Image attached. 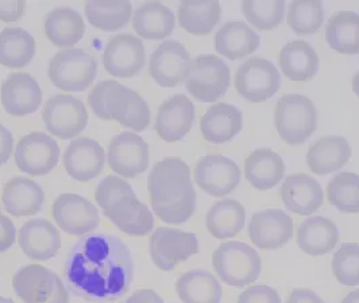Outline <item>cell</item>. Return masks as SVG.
Returning a JSON list of instances; mask_svg holds the SVG:
<instances>
[{"mask_svg":"<svg viewBox=\"0 0 359 303\" xmlns=\"http://www.w3.org/2000/svg\"><path fill=\"white\" fill-rule=\"evenodd\" d=\"M134 269L133 253L118 236L92 233L72 246L64 275L74 297L88 302H111L130 290Z\"/></svg>","mask_w":359,"mask_h":303,"instance_id":"obj_1","label":"cell"},{"mask_svg":"<svg viewBox=\"0 0 359 303\" xmlns=\"http://www.w3.org/2000/svg\"><path fill=\"white\" fill-rule=\"evenodd\" d=\"M147 189L153 212L166 224H184L196 211L198 195L191 169L179 157H168L153 166Z\"/></svg>","mask_w":359,"mask_h":303,"instance_id":"obj_2","label":"cell"},{"mask_svg":"<svg viewBox=\"0 0 359 303\" xmlns=\"http://www.w3.org/2000/svg\"><path fill=\"white\" fill-rule=\"evenodd\" d=\"M97 205L108 220L128 236H146L154 230V216L131 185L116 176L102 179L95 190Z\"/></svg>","mask_w":359,"mask_h":303,"instance_id":"obj_3","label":"cell"},{"mask_svg":"<svg viewBox=\"0 0 359 303\" xmlns=\"http://www.w3.org/2000/svg\"><path fill=\"white\" fill-rule=\"evenodd\" d=\"M88 104L99 119L118 122L128 129L142 132L150 125L151 113L147 101L115 80L97 83L88 94Z\"/></svg>","mask_w":359,"mask_h":303,"instance_id":"obj_4","label":"cell"},{"mask_svg":"<svg viewBox=\"0 0 359 303\" xmlns=\"http://www.w3.org/2000/svg\"><path fill=\"white\" fill-rule=\"evenodd\" d=\"M274 123L280 138L290 146L306 143L318 128V111L311 99L290 93L278 99Z\"/></svg>","mask_w":359,"mask_h":303,"instance_id":"obj_5","label":"cell"},{"mask_svg":"<svg viewBox=\"0 0 359 303\" xmlns=\"http://www.w3.org/2000/svg\"><path fill=\"white\" fill-rule=\"evenodd\" d=\"M212 266L222 282L243 287L255 282L262 271V260L257 250L242 241H226L212 253Z\"/></svg>","mask_w":359,"mask_h":303,"instance_id":"obj_6","label":"cell"},{"mask_svg":"<svg viewBox=\"0 0 359 303\" xmlns=\"http://www.w3.org/2000/svg\"><path fill=\"white\" fill-rule=\"evenodd\" d=\"M185 88L200 103H215L231 84L229 65L212 54L198 55L185 74Z\"/></svg>","mask_w":359,"mask_h":303,"instance_id":"obj_7","label":"cell"},{"mask_svg":"<svg viewBox=\"0 0 359 303\" xmlns=\"http://www.w3.org/2000/svg\"><path fill=\"white\" fill-rule=\"evenodd\" d=\"M49 80L64 92H84L93 84L97 61L81 49H64L53 55L49 64Z\"/></svg>","mask_w":359,"mask_h":303,"instance_id":"obj_8","label":"cell"},{"mask_svg":"<svg viewBox=\"0 0 359 303\" xmlns=\"http://www.w3.org/2000/svg\"><path fill=\"white\" fill-rule=\"evenodd\" d=\"M13 288L23 303H69L62 279L39 265L19 268L13 276Z\"/></svg>","mask_w":359,"mask_h":303,"instance_id":"obj_9","label":"cell"},{"mask_svg":"<svg viewBox=\"0 0 359 303\" xmlns=\"http://www.w3.org/2000/svg\"><path fill=\"white\" fill-rule=\"evenodd\" d=\"M280 88L281 76L269 59L252 57L245 61L235 73V90L248 101H266Z\"/></svg>","mask_w":359,"mask_h":303,"instance_id":"obj_10","label":"cell"},{"mask_svg":"<svg viewBox=\"0 0 359 303\" xmlns=\"http://www.w3.org/2000/svg\"><path fill=\"white\" fill-rule=\"evenodd\" d=\"M200 252L196 233L176 228H157L149 240V253L153 263L161 271H173L177 265L187 262Z\"/></svg>","mask_w":359,"mask_h":303,"instance_id":"obj_11","label":"cell"},{"mask_svg":"<svg viewBox=\"0 0 359 303\" xmlns=\"http://www.w3.org/2000/svg\"><path fill=\"white\" fill-rule=\"evenodd\" d=\"M42 120L53 136L69 141L88 125V111L80 99L69 94H54L45 103Z\"/></svg>","mask_w":359,"mask_h":303,"instance_id":"obj_12","label":"cell"},{"mask_svg":"<svg viewBox=\"0 0 359 303\" xmlns=\"http://www.w3.org/2000/svg\"><path fill=\"white\" fill-rule=\"evenodd\" d=\"M14 158L22 173L42 177L52 173L58 164L60 147L52 136L43 132H32L19 141Z\"/></svg>","mask_w":359,"mask_h":303,"instance_id":"obj_13","label":"cell"},{"mask_svg":"<svg viewBox=\"0 0 359 303\" xmlns=\"http://www.w3.org/2000/svg\"><path fill=\"white\" fill-rule=\"evenodd\" d=\"M52 216L58 228L72 236H86L100 224L97 208L86 197L71 193L54 199Z\"/></svg>","mask_w":359,"mask_h":303,"instance_id":"obj_14","label":"cell"},{"mask_svg":"<svg viewBox=\"0 0 359 303\" xmlns=\"http://www.w3.org/2000/svg\"><path fill=\"white\" fill-rule=\"evenodd\" d=\"M241 167L224 155L208 154L196 162L195 182L208 196H229L241 183Z\"/></svg>","mask_w":359,"mask_h":303,"instance_id":"obj_15","label":"cell"},{"mask_svg":"<svg viewBox=\"0 0 359 303\" xmlns=\"http://www.w3.org/2000/svg\"><path fill=\"white\" fill-rule=\"evenodd\" d=\"M107 161L118 176L135 178L149 169V146L138 134H118L109 142Z\"/></svg>","mask_w":359,"mask_h":303,"instance_id":"obj_16","label":"cell"},{"mask_svg":"<svg viewBox=\"0 0 359 303\" xmlns=\"http://www.w3.org/2000/svg\"><path fill=\"white\" fill-rule=\"evenodd\" d=\"M146 52L140 36L118 34L112 36L104 48L103 65L118 78H133L144 69Z\"/></svg>","mask_w":359,"mask_h":303,"instance_id":"obj_17","label":"cell"},{"mask_svg":"<svg viewBox=\"0 0 359 303\" xmlns=\"http://www.w3.org/2000/svg\"><path fill=\"white\" fill-rule=\"evenodd\" d=\"M293 218L281 209H265L252 214L249 236L259 250H280L293 239Z\"/></svg>","mask_w":359,"mask_h":303,"instance_id":"obj_18","label":"cell"},{"mask_svg":"<svg viewBox=\"0 0 359 303\" xmlns=\"http://www.w3.org/2000/svg\"><path fill=\"white\" fill-rule=\"evenodd\" d=\"M191 54L177 41H165L150 57L149 73L162 88H175L185 80Z\"/></svg>","mask_w":359,"mask_h":303,"instance_id":"obj_19","label":"cell"},{"mask_svg":"<svg viewBox=\"0 0 359 303\" xmlns=\"http://www.w3.org/2000/svg\"><path fill=\"white\" fill-rule=\"evenodd\" d=\"M195 118L196 108L192 100L185 94H175L158 108L154 128L163 142H179L192 129Z\"/></svg>","mask_w":359,"mask_h":303,"instance_id":"obj_20","label":"cell"},{"mask_svg":"<svg viewBox=\"0 0 359 303\" xmlns=\"http://www.w3.org/2000/svg\"><path fill=\"white\" fill-rule=\"evenodd\" d=\"M1 104L13 116H26L38 111L42 103V90L29 73H14L1 84Z\"/></svg>","mask_w":359,"mask_h":303,"instance_id":"obj_21","label":"cell"},{"mask_svg":"<svg viewBox=\"0 0 359 303\" xmlns=\"http://www.w3.org/2000/svg\"><path fill=\"white\" fill-rule=\"evenodd\" d=\"M106 163L103 147L90 139L80 138L69 143L64 153V167L69 177L79 182H88L102 174Z\"/></svg>","mask_w":359,"mask_h":303,"instance_id":"obj_22","label":"cell"},{"mask_svg":"<svg viewBox=\"0 0 359 303\" xmlns=\"http://www.w3.org/2000/svg\"><path fill=\"white\" fill-rule=\"evenodd\" d=\"M19 247L32 260L46 262L53 259L61 248V234L49 220L32 218L19 232Z\"/></svg>","mask_w":359,"mask_h":303,"instance_id":"obj_23","label":"cell"},{"mask_svg":"<svg viewBox=\"0 0 359 303\" xmlns=\"http://www.w3.org/2000/svg\"><path fill=\"white\" fill-rule=\"evenodd\" d=\"M281 199L287 211L300 216H311L323 206L324 195L320 183L306 174L287 176L281 185Z\"/></svg>","mask_w":359,"mask_h":303,"instance_id":"obj_24","label":"cell"},{"mask_svg":"<svg viewBox=\"0 0 359 303\" xmlns=\"http://www.w3.org/2000/svg\"><path fill=\"white\" fill-rule=\"evenodd\" d=\"M1 202L6 212L13 217H32L42 212L45 192L36 181L15 177L6 183Z\"/></svg>","mask_w":359,"mask_h":303,"instance_id":"obj_25","label":"cell"},{"mask_svg":"<svg viewBox=\"0 0 359 303\" xmlns=\"http://www.w3.org/2000/svg\"><path fill=\"white\" fill-rule=\"evenodd\" d=\"M353 150L348 141L339 135L324 136L312 144L306 153V163L312 173L327 176L348 163Z\"/></svg>","mask_w":359,"mask_h":303,"instance_id":"obj_26","label":"cell"},{"mask_svg":"<svg viewBox=\"0 0 359 303\" xmlns=\"http://www.w3.org/2000/svg\"><path fill=\"white\" fill-rule=\"evenodd\" d=\"M243 127V115L241 109L227 104L217 103L204 113L200 120V129L207 142L223 144L233 139Z\"/></svg>","mask_w":359,"mask_h":303,"instance_id":"obj_27","label":"cell"},{"mask_svg":"<svg viewBox=\"0 0 359 303\" xmlns=\"http://www.w3.org/2000/svg\"><path fill=\"white\" fill-rule=\"evenodd\" d=\"M299 248L311 256L327 255L339 243V228L323 216L306 218L297 230Z\"/></svg>","mask_w":359,"mask_h":303,"instance_id":"obj_28","label":"cell"},{"mask_svg":"<svg viewBox=\"0 0 359 303\" xmlns=\"http://www.w3.org/2000/svg\"><path fill=\"white\" fill-rule=\"evenodd\" d=\"M287 166L271 148H258L245 161V177L257 190H269L285 177Z\"/></svg>","mask_w":359,"mask_h":303,"instance_id":"obj_29","label":"cell"},{"mask_svg":"<svg viewBox=\"0 0 359 303\" xmlns=\"http://www.w3.org/2000/svg\"><path fill=\"white\" fill-rule=\"evenodd\" d=\"M278 61L290 81H309L319 71V55L311 43L302 39L287 42L280 52Z\"/></svg>","mask_w":359,"mask_h":303,"instance_id":"obj_30","label":"cell"},{"mask_svg":"<svg viewBox=\"0 0 359 303\" xmlns=\"http://www.w3.org/2000/svg\"><path fill=\"white\" fill-rule=\"evenodd\" d=\"M133 27L144 39H165L173 33L176 17L169 7L160 1H147L135 10Z\"/></svg>","mask_w":359,"mask_h":303,"instance_id":"obj_31","label":"cell"},{"mask_svg":"<svg viewBox=\"0 0 359 303\" xmlns=\"http://www.w3.org/2000/svg\"><path fill=\"white\" fill-rule=\"evenodd\" d=\"M45 34L57 48H71L86 34L83 17L71 7H58L45 18Z\"/></svg>","mask_w":359,"mask_h":303,"instance_id":"obj_32","label":"cell"},{"mask_svg":"<svg viewBox=\"0 0 359 303\" xmlns=\"http://www.w3.org/2000/svg\"><path fill=\"white\" fill-rule=\"evenodd\" d=\"M259 43L261 36L246 23L238 20L226 23L215 36L216 52L231 61L254 53L259 48Z\"/></svg>","mask_w":359,"mask_h":303,"instance_id":"obj_33","label":"cell"},{"mask_svg":"<svg viewBox=\"0 0 359 303\" xmlns=\"http://www.w3.org/2000/svg\"><path fill=\"white\" fill-rule=\"evenodd\" d=\"M176 293L182 303H222L223 298L219 281L205 269L182 274L176 282Z\"/></svg>","mask_w":359,"mask_h":303,"instance_id":"obj_34","label":"cell"},{"mask_svg":"<svg viewBox=\"0 0 359 303\" xmlns=\"http://www.w3.org/2000/svg\"><path fill=\"white\" fill-rule=\"evenodd\" d=\"M36 39L20 27H6L0 33V65L8 69L27 66L36 55Z\"/></svg>","mask_w":359,"mask_h":303,"instance_id":"obj_35","label":"cell"},{"mask_svg":"<svg viewBox=\"0 0 359 303\" xmlns=\"http://www.w3.org/2000/svg\"><path fill=\"white\" fill-rule=\"evenodd\" d=\"M246 209L236 199L215 202L205 217V227L215 239H233L245 228Z\"/></svg>","mask_w":359,"mask_h":303,"instance_id":"obj_36","label":"cell"},{"mask_svg":"<svg viewBox=\"0 0 359 303\" xmlns=\"http://www.w3.org/2000/svg\"><path fill=\"white\" fill-rule=\"evenodd\" d=\"M180 26L194 36H208L222 18V6L219 1L189 0L179 6Z\"/></svg>","mask_w":359,"mask_h":303,"instance_id":"obj_37","label":"cell"},{"mask_svg":"<svg viewBox=\"0 0 359 303\" xmlns=\"http://www.w3.org/2000/svg\"><path fill=\"white\" fill-rule=\"evenodd\" d=\"M325 41L338 53L359 54L358 13L339 11L334 14L325 26Z\"/></svg>","mask_w":359,"mask_h":303,"instance_id":"obj_38","label":"cell"},{"mask_svg":"<svg viewBox=\"0 0 359 303\" xmlns=\"http://www.w3.org/2000/svg\"><path fill=\"white\" fill-rule=\"evenodd\" d=\"M86 15L93 27L112 33L126 27L133 15V6L126 0H90L86 3Z\"/></svg>","mask_w":359,"mask_h":303,"instance_id":"obj_39","label":"cell"},{"mask_svg":"<svg viewBox=\"0 0 359 303\" xmlns=\"http://www.w3.org/2000/svg\"><path fill=\"white\" fill-rule=\"evenodd\" d=\"M287 24L299 36H312L320 30L324 22L323 1L297 0L287 8Z\"/></svg>","mask_w":359,"mask_h":303,"instance_id":"obj_40","label":"cell"},{"mask_svg":"<svg viewBox=\"0 0 359 303\" xmlns=\"http://www.w3.org/2000/svg\"><path fill=\"white\" fill-rule=\"evenodd\" d=\"M327 198L341 213H359V176L343 171L327 185Z\"/></svg>","mask_w":359,"mask_h":303,"instance_id":"obj_41","label":"cell"},{"mask_svg":"<svg viewBox=\"0 0 359 303\" xmlns=\"http://www.w3.org/2000/svg\"><path fill=\"white\" fill-rule=\"evenodd\" d=\"M242 11L254 27L259 30H273L278 27L285 15V1L283 0H245Z\"/></svg>","mask_w":359,"mask_h":303,"instance_id":"obj_42","label":"cell"},{"mask_svg":"<svg viewBox=\"0 0 359 303\" xmlns=\"http://www.w3.org/2000/svg\"><path fill=\"white\" fill-rule=\"evenodd\" d=\"M332 272L343 286L359 285V244L343 243L332 256Z\"/></svg>","mask_w":359,"mask_h":303,"instance_id":"obj_43","label":"cell"},{"mask_svg":"<svg viewBox=\"0 0 359 303\" xmlns=\"http://www.w3.org/2000/svg\"><path fill=\"white\" fill-rule=\"evenodd\" d=\"M238 303H281V297L270 286L255 285L239 294Z\"/></svg>","mask_w":359,"mask_h":303,"instance_id":"obj_44","label":"cell"},{"mask_svg":"<svg viewBox=\"0 0 359 303\" xmlns=\"http://www.w3.org/2000/svg\"><path fill=\"white\" fill-rule=\"evenodd\" d=\"M17 240V230L14 223L7 217L0 214V253L10 250Z\"/></svg>","mask_w":359,"mask_h":303,"instance_id":"obj_45","label":"cell"},{"mask_svg":"<svg viewBox=\"0 0 359 303\" xmlns=\"http://www.w3.org/2000/svg\"><path fill=\"white\" fill-rule=\"evenodd\" d=\"M26 8L25 1H0V20L6 23L22 18Z\"/></svg>","mask_w":359,"mask_h":303,"instance_id":"obj_46","label":"cell"},{"mask_svg":"<svg viewBox=\"0 0 359 303\" xmlns=\"http://www.w3.org/2000/svg\"><path fill=\"white\" fill-rule=\"evenodd\" d=\"M13 147H14L13 134L4 125H0V167L10 161V157L13 154Z\"/></svg>","mask_w":359,"mask_h":303,"instance_id":"obj_47","label":"cell"},{"mask_svg":"<svg viewBox=\"0 0 359 303\" xmlns=\"http://www.w3.org/2000/svg\"><path fill=\"white\" fill-rule=\"evenodd\" d=\"M285 303H325L323 300L309 288H296L290 293Z\"/></svg>","mask_w":359,"mask_h":303,"instance_id":"obj_48","label":"cell"},{"mask_svg":"<svg viewBox=\"0 0 359 303\" xmlns=\"http://www.w3.org/2000/svg\"><path fill=\"white\" fill-rule=\"evenodd\" d=\"M126 303H165L161 297L150 288H142L128 297Z\"/></svg>","mask_w":359,"mask_h":303,"instance_id":"obj_49","label":"cell"},{"mask_svg":"<svg viewBox=\"0 0 359 303\" xmlns=\"http://www.w3.org/2000/svg\"><path fill=\"white\" fill-rule=\"evenodd\" d=\"M341 303H359V290H354L348 293Z\"/></svg>","mask_w":359,"mask_h":303,"instance_id":"obj_50","label":"cell"},{"mask_svg":"<svg viewBox=\"0 0 359 303\" xmlns=\"http://www.w3.org/2000/svg\"><path fill=\"white\" fill-rule=\"evenodd\" d=\"M353 92L358 96L359 99V71L353 77Z\"/></svg>","mask_w":359,"mask_h":303,"instance_id":"obj_51","label":"cell"},{"mask_svg":"<svg viewBox=\"0 0 359 303\" xmlns=\"http://www.w3.org/2000/svg\"><path fill=\"white\" fill-rule=\"evenodd\" d=\"M0 303H15L13 300L10 298H4V297H0Z\"/></svg>","mask_w":359,"mask_h":303,"instance_id":"obj_52","label":"cell"},{"mask_svg":"<svg viewBox=\"0 0 359 303\" xmlns=\"http://www.w3.org/2000/svg\"><path fill=\"white\" fill-rule=\"evenodd\" d=\"M125 303H126V302H125Z\"/></svg>","mask_w":359,"mask_h":303,"instance_id":"obj_53","label":"cell"}]
</instances>
